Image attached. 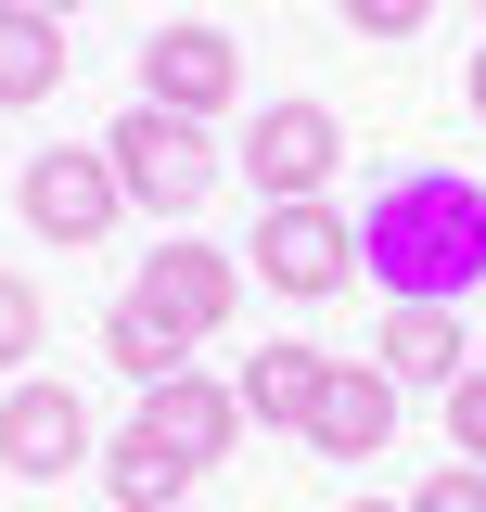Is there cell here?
<instances>
[{
    "label": "cell",
    "mask_w": 486,
    "mask_h": 512,
    "mask_svg": "<svg viewBox=\"0 0 486 512\" xmlns=\"http://www.w3.org/2000/svg\"><path fill=\"white\" fill-rule=\"evenodd\" d=\"M359 269L384 282V308H461L486 282V180L461 167H397L359 218Z\"/></svg>",
    "instance_id": "6da1fadb"
},
{
    "label": "cell",
    "mask_w": 486,
    "mask_h": 512,
    "mask_svg": "<svg viewBox=\"0 0 486 512\" xmlns=\"http://www.w3.org/2000/svg\"><path fill=\"white\" fill-rule=\"evenodd\" d=\"M103 154H116V192L141 205V218H167V231L218 192V141H205L192 116H167V103H128V116L103 128Z\"/></svg>",
    "instance_id": "7a4b0ae2"
},
{
    "label": "cell",
    "mask_w": 486,
    "mask_h": 512,
    "mask_svg": "<svg viewBox=\"0 0 486 512\" xmlns=\"http://www.w3.org/2000/svg\"><path fill=\"white\" fill-rule=\"evenodd\" d=\"M333 167H346L333 103L282 90V103H256V116H243V180H256V205H320V192H333Z\"/></svg>",
    "instance_id": "3957f363"
},
{
    "label": "cell",
    "mask_w": 486,
    "mask_h": 512,
    "mask_svg": "<svg viewBox=\"0 0 486 512\" xmlns=\"http://www.w3.org/2000/svg\"><path fill=\"white\" fill-rule=\"evenodd\" d=\"M128 308L154 320V333H180V346H205V333H231V308H243V256H218V244H192V231H167V244L141 256Z\"/></svg>",
    "instance_id": "277c9868"
},
{
    "label": "cell",
    "mask_w": 486,
    "mask_h": 512,
    "mask_svg": "<svg viewBox=\"0 0 486 512\" xmlns=\"http://www.w3.org/2000/svg\"><path fill=\"white\" fill-rule=\"evenodd\" d=\"M243 269H256L269 295H346V282H359V218H346V205H256Z\"/></svg>",
    "instance_id": "5b68a950"
},
{
    "label": "cell",
    "mask_w": 486,
    "mask_h": 512,
    "mask_svg": "<svg viewBox=\"0 0 486 512\" xmlns=\"http://www.w3.org/2000/svg\"><path fill=\"white\" fill-rule=\"evenodd\" d=\"M13 205H26V231H39V244H103V231L128 218L116 154H103V141H90V154H26Z\"/></svg>",
    "instance_id": "8992f818"
},
{
    "label": "cell",
    "mask_w": 486,
    "mask_h": 512,
    "mask_svg": "<svg viewBox=\"0 0 486 512\" xmlns=\"http://www.w3.org/2000/svg\"><path fill=\"white\" fill-rule=\"evenodd\" d=\"M231 90H243V52H231V26H205V13H180V26H154L141 39V103H167V116H231Z\"/></svg>",
    "instance_id": "52a82bcc"
},
{
    "label": "cell",
    "mask_w": 486,
    "mask_h": 512,
    "mask_svg": "<svg viewBox=\"0 0 486 512\" xmlns=\"http://www.w3.org/2000/svg\"><path fill=\"white\" fill-rule=\"evenodd\" d=\"M0 461H13L26 487H64V474L90 461V410H77V384H13V397H0Z\"/></svg>",
    "instance_id": "ba28073f"
},
{
    "label": "cell",
    "mask_w": 486,
    "mask_h": 512,
    "mask_svg": "<svg viewBox=\"0 0 486 512\" xmlns=\"http://www.w3.org/2000/svg\"><path fill=\"white\" fill-rule=\"evenodd\" d=\"M128 423H141L154 448H180L192 474H218V461H231V436H243V397H231L218 372H167L141 410H128Z\"/></svg>",
    "instance_id": "9c48e42d"
},
{
    "label": "cell",
    "mask_w": 486,
    "mask_h": 512,
    "mask_svg": "<svg viewBox=\"0 0 486 512\" xmlns=\"http://www.w3.org/2000/svg\"><path fill=\"white\" fill-rule=\"evenodd\" d=\"M307 436L333 448V461H384V436H397V384L371 372V359H333L320 397H307Z\"/></svg>",
    "instance_id": "30bf717a"
},
{
    "label": "cell",
    "mask_w": 486,
    "mask_h": 512,
    "mask_svg": "<svg viewBox=\"0 0 486 512\" xmlns=\"http://www.w3.org/2000/svg\"><path fill=\"white\" fill-rule=\"evenodd\" d=\"M371 372L384 384H448L474 372V333H461V308H384V333H371Z\"/></svg>",
    "instance_id": "8fae6325"
},
{
    "label": "cell",
    "mask_w": 486,
    "mask_h": 512,
    "mask_svg": "<svg viewBox=\"0 0 486 512\" xmlns=\"http://www.w3.org/2000/svg\"><path fill=\"white\" fill-rule=\"evenodd\" d=\"M64 13H26V0H0V103H52L64 90Z\"/></svg>",
    "instance_id": "7c38bea8"
},
{
    "label": "cell",
    "mask_w": 486,
    "mask_h": 512,
    "mask_svg": "<svg viewBox=\"0 0 486 512\" xmlns=\"http://www.w3.org/2000/svg\"><path fill=\"white\" fill-rule=\"evenodd\" d=\"M320 372H333L320 346H256V359L231 372V397H243V423H307V397H320Z\"/></svg>",
    "instance_id": "4fadbf2b"
},
{
    "label": "cell",
    "mask_w": 486,
    "mask_h": 512,
    "mask_svg": "<svg viewBox=\"0 0 486 512\" xmlns=\"http://www.w3.org/2000/svg\"><path fill=\"white\" fill-rule=\"evenodd\" d=\"M103 359H116V384H141V397H154L167 372H192V359H180V333H154L141 308H116V320H103Z\"/></svg>",
    "instance_id": "5bb4252c"
},
{
    "label": "cell",
    "mask_w": 486,
    "mask_h": 512,
    "mask_svg": "<svg viewBox=\"0 0 486 512\" xmlns=\"http://www.w3.org/2000/svg\"><path fill=\"white\" fill-rule=\"evenodd\" d=\"M13 359H39V282L26 269H0V372Z\"/></svg>",
    "instance_id": "9a60e30c"
},
{
    "label": "cell",
    "mask_w": 486,
    "mask_h": 512,
    "mask_svg": "<svg viewBox=\"0 0 486 512\" xmlns=\"http://www.w3.org/2000/svg\"><path fill=\"white\" fill-rule=\"evenodd\" d=\"M333 13H346L359 39H423L435 26V0H333Z\"/></svg>",
    "instance_id": "2e32d148"
},
{
    "label": "cell",
    "mask_w": 486,
    "mask_h": 512,
    "mask_svg": "<svg viewBox=\"0 0 486 512\" xmlns=\"http://www.w3.org/2000/svg\"><path fill=\"white\" fill-rule=\"evenodd\" d=\"M448 448H461V461H486V359L448 384Z\"/></svg>",
    "instance_id": "e0dca14e"
},
{
    "label": "cell",
    "mask_w": 486,
    "mask_h": 512,
    "mask_svg": "<svg viewBox=\"0 0 486 512\" xmlns=\"http://www.w3.org/2000/svg\"><path fill=\"white\" fill-rule=\"evenodd\" d=\"M410 512H486V461H448V474H435Z\"/></svg>",
    "instance_id": "ac0fdd59"
},
{
    "label": "cell",
    "mask_w": 486,
    "mask_h": 512,
    "mask_svg": "<svg viewBox=\"0 0 486 512\" xmlns=\"http://www.w3.org/2000/svg\"><path fill=\"white\" fill-rule=\"evenodd\" d=\"M461 90H474V116H486V52H474V77H461Z\"/></svg>",
    "instance_id": "d6986e66"
},
{
    "label": "cell",
    "mask_w": 486,
    "mask_h": 512,
    "mask_svg": "<svg viewBox=\"0 0 486 512\" xmlns=\"http://www.w3.org/2000/svg\"><path fill=\"white\" fill-rule=\"evenodd\" d=\"M26 13H77V0H26Z\"/></svg>",
    "instance_id": "ffe728a7"
},
{
    "label": "cell",
    "mask_w": 486,
    "mask_h": 512,
    "mask_svg": "<svg viewBox=\"0 0 486 512\" xmlns=\"http://www.w3.org/2000/svg\"><path fill=\"white\" fill-rule=\"evenodd\" d=\"M346 512H397V500H346Z\"/></svg>",
    "instance_id": "44dd1931"
},
{
    "label": "cell",
    "mask_w": 486,
    "mask_h": 512,
    "mask_svg": "<svg viewBox=\"0 0 486 512\" xmlns=\"http://www.w3.org/2000/svg\"><path fill=\"white\" fill-rule=\"evenodd\" d=\"M474 13H486V0H474Z\"/></svg>",
    "instance_id": "7402d4cb"
}]
</instances>
